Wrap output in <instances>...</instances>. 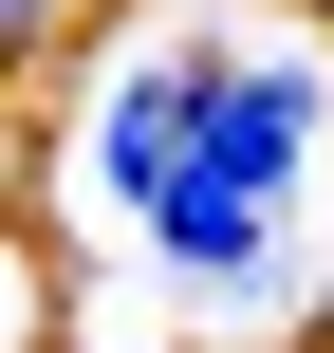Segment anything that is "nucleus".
<instances>
[{"label": "nucleus", "instance_id": "nucleus-2", "mask_svg": "<svg viewBox=\"0 0 334 353\" xmlns=\"http://www.w3.org/2000/svg\"><path fill=\"white\" fill-rule=\"evenodd\" d=\"M56 19H74V0H0V56H37V37H56Z\"/></svg>", "mask_w": 334, "mask_h": 353}, {"label": "nucleus", "instance_id": "nucleus-1", "mask_svg": "<svg viewBox=\"0 0 334 353\" xmlns=\"http://www.w3.org/2000/svg\"><path fill=\"white\" fill-rule=\"evenodd\" d=\"M279 130H298V74L186 56V130H167V186H149V223H167L186 279H242L279 242Z\"/></svg>", "mask_w": 334, "mask_h": 353}, {"label": "nucleus", "instance_id": "nucleus-3", "mask_svg": "<svg viewBox=\"0 0 334 353\" xmlns=\"http://www.w3.org/2000/svg\"><path fill=\"white\" fill-rule=\"evenodd\" d=\"M298 19H334V0H298Z\"/></svg>", "mask_w": 334, "mask_h": 353}]
</instances>
